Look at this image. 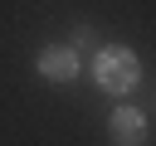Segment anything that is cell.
I'll list each match as a JSON object with an SVG mask.
<instances>
[{"mask_svg":"<svg viewBox=\"0 0 156 146\" xmlns=\"http://www.w3.org/2000/svg\"><path fill=\"white\" fill-rule=\"evenodd\" d=\"M93 73H98V88H102V92H112V97L132 92V88H136V78H141V68H136V54H132V49H102Z\"/></svg>","mask_w":156,"mask_h":146,"instance_id":"obj_1","label":"cell"},{"mask_svg":"<svg viewBox=\"0 0 156 146\" xmlns=\"http://www.w3.org/2000/svg\"><path fill=\"white\" fill-rule=\"evenodd\" d=\"M107 131H112L117 146H141V141H146V117H141L136 107H117L112 122H107Z\"/></svg>","mask_w":156,"mask_h":146,"instance_id":"obj_2","label":"cell"},{"mask_svg":"<svg viewBox=\"0 0 156 146\" xmlns=\"http://www.w3.org/2000/svg\"><path fill=\"white\" fill-rule=\"evenodd\" d=\"M39 73L49 83H73L78 78V54L73 49H44L39 54Z\"/></svg>","mask_w":156,"mask_h":146,"instance_id":"obj_3","label":"cell"}]
</instances>
